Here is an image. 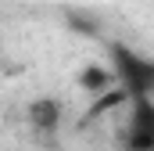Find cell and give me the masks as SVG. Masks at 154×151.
Instances as JSON below:
<instances>
[{
	"instance_id": "6da1fadb",
	"label": "cell",
	"mask_w": 154,
	"mask_h": 151,
	"mask_svg": "<svg viewBox=\"0 0 154 151\" xmlns=\"http://www.w3.org/2000/svg\"><path fill=\"white\" fill-rule=\"evenodd\" d=\"M57 115H61V108L54 101H36L29 108V119H32V126H39V130H54L57 126Z\"/></svg>"
},
{
	"instance_id": "7a4b0ae2",
	"label": "cell",
	"mask_w": 154,
	"mask_h": 151,
	"mask_svg": "<svg viewBox=\"0 0 154 151\" xmlns=\"http://www.w3.org/2000/svg\"><path fill=\"white\" fill-rule=\"evenodd\" d=\"M79 83L90 86V90H93V86H97V90H108V86H111V76H108V69H93V65H90V69L82 72Z\"/></svg>"
}]
</instances>
